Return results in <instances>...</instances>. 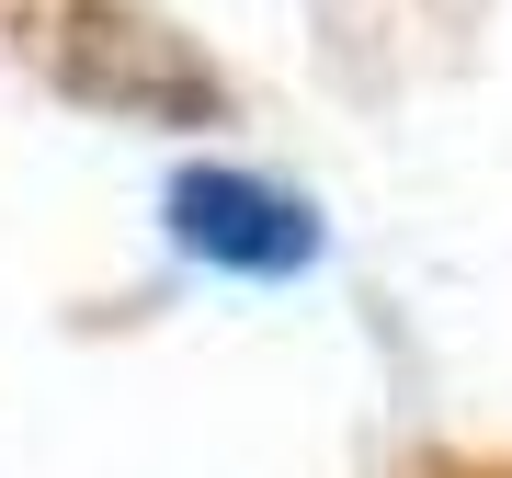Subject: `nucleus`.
I'll return each instance as SVG.
<instances>
[{
  "label": "nucleus",
  "instance_id": "obj_1",
  "mask_svg": "<svg viewBox=\"0 0 512 478\" xmlns=\"http://www.w3.org/2000/svg\"><path fill=\"white\" fill-rule=\"evenodd\" d=\"M160 217H171V239H183L205 274H239V285H285V274H308L330 251L319 205L296 183H274V171H251V160H183L171 194H160Z\"/></svg>",
  "mask_w": 512,
  "mask_h": 478
}]
</instances>
